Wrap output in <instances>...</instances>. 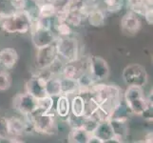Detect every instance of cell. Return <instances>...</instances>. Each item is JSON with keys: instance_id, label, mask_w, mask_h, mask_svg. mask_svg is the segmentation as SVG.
<instances>
[{"instance_id": "obj_29", "label": "cell", "mask_w": 153, "mask_h": 143, "mask_svg": "<svg viewBox=\"0 0 153 143\" xmlns=\"http://www.w3.org/2000/svg\"><path fill=\"white\" fill-rule=\"evenodd\" d=\"M144 16H145L146 21L149 25H152L153 24V10H152V7L151 8H149V9L146 10L145 13H144Z\"/></svg>"}, {"instance_id": "obj_11", "label": "cell", "mask_w": 153, "mask_h": 143, "mask_svg": "<svg viewBox=\"0 0 153 143\" xmlns=\"http://www.w3.org/2000/svg\"><path fill=\"white\" fill-rule=\"evenodd\" d=\"M26 91L35 98L43 97L46 94V80L38 75L33 76L26 83Z\"/></svg>"}, {"instance_id": "obj_30", "label": "cell", "mask_w": 153, "mask_h": 143, "mask_svg": "<svg viewBox=\"0 0 153 143\" xmlns=\"http://www.w3.org/2000/svg\"><path fill=\"white\" fill-rule=\"evenodd\" d=\"M145 142H152V133H149L145 137Z\"/></svg>"}, {"instance_id": "obj_21", "label": "cell", "mask_w": 153, "mask_h": 143, "mask_svg": "<svg viewBox=\"0 0 153 143\" xmlns=\"http://www.w3.org/2000/svg\"><path fill=\"white\" fill-rule=\"evenodd\" d=\"M58 7L55 6L53 3L46 1L38 7L39 12V17H45V18H51L52 16H55Z\"/></svg>"}, {"instance_id": "obj_18", "label": "cell", "mask_w": 153, "mask_h": 143, "mask_svg": "<svg viewBox=\"0 0 153 143\" xmlns=\"http://www.w3.org/2000/svg\"><path fill=\"white\" fill-rule=\"evenodd\" d=\"M56 113L61 118H67L71 114V100L64 94L59 95L56 103Z\"/></svg>"}, {"instance_id": "obj_14", "label": "cell", "mask_w": 153, "mask_h": 143, "mask_svg": "<svg viewBox=\"0 0 153 143\" xmlns=\"http://www.w3.org/2000/svg\"><path fill=\"white\" fill-rule=\"evenodd\" d=\"M9 120V130L10 137L22 136L28 130V125L25 120H22L18 118H12ZM9 137V139H10Z\"/></svg>"}, {"instance_id": "obj_2", "label": "cell", "mask_w": 153, "mask_h": 143, "mask_svg": "<svg viewBox=\"0 0 153 143\" xmlns=\"http://www.w3.org/2000/svg\"><path fill=\"white\" fill-rule=\"evenodd\" d=\"M124 98L128 110L131 113L138 115H142L147 107L152 106V103L145 98L143 90L141 87L128 86L125 92Z\"/></svg>"}, {"instance_id": "obj_5", "label": "cell", "mask_w": 153, "mask_h": 143, "mask_svg": "<svg viewBox=\"0 0 153 143\" xmlns=\"http://www.w3.org/2000/svg\"><path fill=\"white\" fill-rule=\"evenodd\" d=\"M33 119V129L40 135H52L57 130L54 115L49 113H42L33 115L30 114Z\"/></svg>"}, {"instance_id": "obj_23", "label": "cell", "mask_w": 153, "mask_h": 143, "mask_svg": "<svg viewBox=\"0 0 153 143\" xmlns=\"http://www.w3.org/2000/svg\"><path fill=\"white\" fill-rule=\"evenodd\" d=\"M74 62L71 63H68L67 65H64L63 67V70L61 73V76L65 78H72V79H76L77 76L80 75V69H79L76 65L73 64Z\"/></svg>"}, {"instance_id": "obj_13", "label": "cell", "mask_w": 153, "mask_h": 143, "mask_svg": "<svg viewBox=\"0 0 153 143\" xmlns=\"http://www.w3.org/2000/svg\"><path fill=\"white\" fill-rule=\"evenodd\" d=\"M18 61L17 52L12 48H5L0 51V66L5 70L14 68Z\"/></svg>"}, {"instance_id": "obj_25", "label": "cell", "mask_w": 153, "mask_h": 143, "mask_svg": "<svg viewBox=\"0 0 153 143\" xmlns=\"http://www.w3.org/2000/svg\"><path fill=\"white\" fill-rule=\"evenodd\" d=\"M12 86V77L6 71H0V91H7Z\"/></svg>"}, {"instance_id": "obj_15", "label": "cell", "mask_w": 153, "mask_h": 143, "mask_svg": "<svg viewBox=\"0 0 153 143\" xmlns=\"http://www.w3.org/2000/svg\"><path fill=\"white\" fill-rule=\"evenodd\" d=\"M91 136V134L82 127H76V128H72L68 135V141L72 143H88Z\"/></svg>"}, {"instance_id": "obj_9", "label": "cell", "mask_w": 153, "mask_h": 143, "mask_svg": "<svg viewBox=\"0 0 153 143\" xmlns=\"http://www.w3.org/2000/svg\"><path fill=\"white\" fill-rule=\"evenodd\" d=\"M31 31V40L36 49L48 46L55 42V37L53 34L51 33V29H45L33 26L30 28Z\"/></svg>"}, {"instance_id": "obj_1", "label": "cell", "mask_w": 153, "mask_h": 143, "mask_svg": "<svg viewBox=\"0 0 153 143\" xmlns=\"http://www.w3.org/2000/svg\"><path fill=\"white\" fill-rule=\"evenodd\" d=\"M30 28L31 20L26 10L12 13L0 12V31L8 34H25L29 33Z\"/></svg>"}, {"instance_id": "obj_26", "label": "cell", "mask_w": 153, "mask_h": 143, "mask_svg": "<svg viewBox=\"0 0 153 143\" xmlns=\"http://www.w3.org/2000/svg\"><path fill=\"white\" fill-rule=\"evenodd\" d=\"M9 120L4 116H0V139H9Z\"/></svg>"}, {"instance_id": "obj_31", "label": "cell", "mask_w": 153, "mask_h": 143, "mask_svg": "<svg viewBox=\"0 0 153 143\" xmlns=\"http://www.w3.org/2000/svg\"><path fill=\"white\" fill-rule=\"evenodd\" d=\"M31 1L34 2V3L36 4V6H37V7H39L40 5H42L43 3H45V2L47 1V0H31Z\"/></svg>"}, {"instance_id": "obj_7", "label": "cell", "mask_w": 153, "mask_h": 143, "mask_svg": "<svg viewBox=\"0 0 153 143\" xmlns=\"http://www.w3.org/2000/svg\"><path fill=\"white\" fill-rule=\"evenodd\" d=\"M13 107L21 115H30L37 108V98L27 92L19 94L13 98Z\"/></svg>"}, {"instance_id": "obj_22", "label": "cell", "mask_w": 153, "mask_h": 143, "mask_svg": "<svg viewBox=\"0 0 153 143\" xmlns=\"http://www.w3.org/2000/svg\"><path fill=\"white\" fill-rule=\"evenodd\" d=\"M87 16H88V23L91 26H93V27H102L105 24V14L103 13L102 10H100L98 9L93 10Z\"/></svg>"}, {"instance_id": "obj_6", "label": "cell", "mask_w": 153, "mask_h": 143, "mask_svg": "<svg viewBox=\"0 0 153 143\" xmlns=\"http://www.w3.org/2000/svg\"><path fill=\"white\" fill-rule=\"evenodd\" d=\"M36 50L37 51L35 55V65L39 70L51 66L58 56L55 42Z\"/></svg>"}, {"instance_id": "obj_20", "label": "cell", "mask_w": 153, "mask_h": 143, "mask_svg": "<svg viewBox=\"0 0 153 143\" xmlns=\"http://www.w3.org/2000/svg\"><path fill=\"white\" fill-rule=\"evenodd\" d=\"M53 107V99L51 97L45 95L43 97L37 98V108L33 113V115L42 114V113H49Z\"/></svg>"}, {"instance_id": "obj_16", "label": "cell", "mask_w": 153, "mask_h": 143, "mask_svg": "<svg viewBox=\"0 0 153 143\" xmlns=\"http://www.w3.org/2000/svg\"><path fill=\"white\" fill-rule=\"evenodd\" d=\"M86 101L81 94H76L71 101V112L75 116H83L85 114Z\"/></svg>"}, {"instance_id": "obj_19", "label": "cell", "mask_w": 153, "mask_h": 143, "mask_svg": "<svg viewBox=\"0 0 153 143\" xmlns=\"http://www.w3.org/2000/svg\"><path fill=\"white\" fill-rule=\"evenodd\" d=\"M46 94L49 97H59L61 95L60 78L52 76L46 81Z\"/></svg>"}, {"instance_id": "obj_10", "label": "cell", "mask_w": 153, "mask_h": 143, "mask_svg": "<svg viewBox=\"0 0 153 143\" xmlns=\"http://www.w3.org/2000/svg\"><path fill=\"white\" fill-rule=\"evenodd\" d=\"M142 22L138 17V14L133 12L126 13L121 20V29L126 34H136L141 29Z\"/></svg>"}, {"instance_id": "obj_24", "label": "cell", "mask_w": 153, "mask_h": 143, "mask_svg": "<svg viewBox=\"0 0 153 143\" xmlns=\"http://www.w3.org/2000/svg\"><path fill=\"white\" fill-rule=\"evenodd\" d=\"M82 20H83V15L78 10V7L76 8V10H74V8L71 7V10L68 14L66 22L70 26L71 25L73 27H79L82 23Z\"/></svg>"}, {"instance_id": "obj_12", "label": "cell", "mask_w": 153, "mask_h": 143, "mask_svg": "<svg viewBox=\"0 0 153 143\" xmlns=\"http://www.w3.org/2000/svg\"><path fill=\"white\" fill-rule=\"evenodd\" d=\"M91 135L98 137L102 143L111 141L114 136V132L109 120H104L99 122V124L97 125L95 130L92 132Z\"/></svg>"}, {"instance_id": "obj_27", "label": "cell", "mask_w": 153, "mask_h": 143, "mask_svg": "<svg viewBox=\"0 0 153 143\" xmlns=\"http://www.w3.org/2000/svg\"><path fill=\"white\" fill-rule=\"evenodd\" d=\"M56 30L61 36H70L71 34V26L68 25L67 22H62L58 23Z\"/></svg>"}, {"instance_id": "obj_28", "label": "cell", "mask_w": 153, "mask_h": 143, "mask_svg": "<svg viewBox=\"0 0 153 143\" xmlns=\"http://www.w3.org/2000/svg\"><path fill=\"white\" fill-rule=\"evenodd\" d=\"M10 2L15 10H24L27 8V0H10Z\"/></svg>"}, {"instance_id": "obj_4", "label": "cell", "mask_w": 153, "mask_h": 143, "mask_svg": "<svg viewBox=\"0 0 153 143\" xmlns=\"http://www.w3.org/2000/svg\"><path fill=\"white\" fill-rule=\"evenodd\" d=\"M123 79L128 86L143 88L147 82L146 68L137 63L126 66L123 71Z\"/></svg>"}, {"instance_id": "obj_17", "label": "cell", "mask_w": 153, "mask_h": 143, "mask_svg": "<svg viewBox=\"0 0 153 143\" xmlns=\"http://www.w3.org/2000/svg\"><path fill=\"white\" fill-rule=\"evenodd\" d=\"M61 84V94L68 97L70 94H78V84L76 79L72 78H60Z\"/></svg>"}, {"instance_id": "obj_8", "label": "cell", "mask_w": 153, "mask_h": 143, "mask_svg": "<svg viewBox=\"0 0 153 143\" xmlns=\"http://www.w3.org/2000/svg\"><path fill=\"white\" fill-rule=\"evenodd\" d=\"M88 73L94 79V81H100L105 79L109 75V68L105 60L98 56L89 57L88 62Z\"/></svg>"}, {"instance_id": "obj_3", "label": "cell", "mask_w": 153, "mask_h": 143, "mask_svg": "<svg viewBox=\"0 0 153 143\" xmlns=\"http://www.w3.org/2000/svg\"><path fill=\"white\" fill-rule=\"evenodd\" d=\"M55 45L58 56H60L67 63L77 61L79 46L75 38L70 36H62L55 40Z\"/></svg>"}]
</instances>
